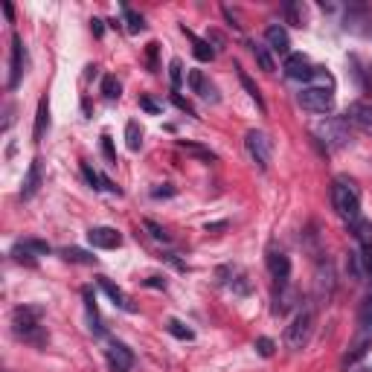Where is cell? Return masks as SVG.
<instances>
[{
  "label": "cell",
  "mask_w": 372,
  "mask_h": 372,
  "mask_svg": "<svg viewBox=\"0 0 372 372\" xmlns=\"http://www.w3.org/2000/svg\"><path fill=\"white\" fill-rule=\"evenodd\" d=\"M61 256L67 262H76V265H96V256H91L88 250H79V247H64Z\"/></svg>",
  "instance_id": "obj_30"
},
{
  "label": "cell",
  "mask_w": 372,
  "mask_h": 372,
  "mask_svg": "<svg viewBox=\"0 0 372 372\" xmlns=\"http://www.w3.org/2000/svg\"><path fill=\"white\" fill-rule=\"evenodd\" d=\"M265 44H268V50H274V53H279V56H288L291 38H288L285 26H279V24H271V26L265 29Z\"/></svg>",
  "instance_id": "obj_16"
},
{
  "label": "cell",
  "mask_w": 372,
  "mask_h": 372,
  "mask_svg": "<svg viewBox=\"0 0 372 372\" xmlns=\"http://www.w3.org/2000/svg\"><path fill=\"white\" fill-rule=\"evenodd\" d=\"M311 331H314V306H303L300 311H296V317L291 320V326L285 329L288 349H294V352L306 349L309 341H311Z\"/></svg>",
  "instance_id": "obj_3"
},
{
  "label": "cell",
  "mask_w": 372,
  "mask_h": 372,
  "mask_svg": "<svg viewBox=\"0 0 372 372\" xmlns=\"http://www.w3.org/2000/svg\"><path fill=\"white\" fill-rule=\"evenodd\" d=\"M190 88H192V93H198L201 99H207V102H218L215 88L207 82V76H204L201 70H190Z\"/></svg>",
  "instance_id": "obj_18"
},
{
  "label": "cell",
  "mask_w": 372,
  "mask_h": 372,
  "mask_svg": "<svg viewBox=\"0 0 372 372\" xmlns=\"http://www.w3.org/2000/svg\"><path fill=\"white\" fill-rule=\"evenodd\" d=\"M102 96L105 99H120V82H117V76H105L102 79Z\"/></svg>",
  "instance_id": "obj_37"
},
{
  "label": "cell",
  "mask_w": 372,
  "mask_h": 372,
  "mask_svg": "<svg viewBox=\"0 0 372 372\" xmlns=\"http://www.w3.org/2000/svg\"><path fill=\"white\" fill-rule=\"evenodd\" d=\"M363 85H366V91L372 93V67H366V70H363Z\"/></svg>",
  "instance_id": "obj_46"
},
{
  "label": "cell",
  "mask_w": 372,
  "mask_h": 372,
  "mask_svg": "<svg viewBox=\"0 0 372 372\" xmlns=\"http://www.w3.org/2000/svg\"><path fill=\"white\" fill-rule=\"evenodd\" d=\"M369 343H372V296H366L358 309V341H355L352 352L343 358V363H355L366 352Z\"/></svg>",
  "instance_id": "obj_5"
},
{
  "label": "cell",
  "mask_w": 372,
  "mask_h": 372,
  "mask_svg": "<svg viewBox=\"0 0 372 372\" xmlns=\"http://www.w3.org/2000/svg\"><path fill=\"white\" fill-rule=\"evenodd\" d=\"M12 329L24 343L47 346V329L41 326V309L38 306H21L12 311Z\"/></svg>",
  "instance_id": "obj_1"
},
{
  "label": "cell",
  "mask_w": 372,
  "mask_h": 372,
  "mask_svg": "<svg viewBox=\"0 0 372 372\" xmlns=\"http://www.w3.org/2000/svg\"><path fill=\"white\" fill-rule=\"evenodd\" d=\"M38 186H41V160L35 157V160L29 163V172H26V177H24V186H21V198H24V201H29L35 192H38Z\"/></svg>",
  "instance_id": "obj_17"
},
{
  "label": "cell",
  "mask_w": 372,
  "mask_h": 372,
  "mask_svg": "<svg viewBox=\"0 0 372 372\" xmlns=\"http://www.w3.org/2000/svg\"><path fill=\"white\" fill-rule=\"evenodd\" d=\"M169 79H172V91H177L183 85V61L180 58L169 61Z\"/></svg>",
  "instance_id": "obj_35"
},
{
  "label": "cell",
  "mask_w": 372,
  "mask_h": 372,
  "mask_svg": "<svg viewBox=\"0 0 372 372\" xmlns=\"http://www.w3.org/2000/svg\"><path fill=\"white\" fill-rule=\"evenodd\" d=\"M349 230H352L358 247H372V221L358 218V221H352V224H349Z\"/></svg>",
  "instance_id": "obj_22"
},
{
  "label": "cell",
  "mask_w": 372,
  "mask_h": 372,
  "mask_svg": "<svg viewBox=\"0 0 372 372\" xmlns=\"http://www.w3.org/2000/svg\"><path fill=\"white\" fill-rule=\"evenodd\" d=\"M143 224H145V230H148V233H152V239H155V242H169V239H172V236L166 233V227H160L157 221H152V218H145Z\"/></svg>",
  "instance_id": "obj_38"
},
{
  "label": "cell",
  "mask_w": 372,
  "mask_h": 372,
  "mask_svg": "<svg viewBox=\"0 0 372 372\" xmlns=\"http://www.w3.org/2000/svg\"><path fill=\"white\" fill-rule=\"evenodd\" d=\"M47 131H50V102H47V96H41V102H38V114H35L32 140H35V143H41Z\"/></svg>",
  "instance_id": "obj_19"
},
{
  "label": "cell",
  "mask_w": 372,
  "mask_h": 372,
  "mask_svg": "<svg viewBox=\"0 0 372 372\" xmlns=\"http://www.w3.org/2000/svg\"><path fill=\"white\" fill-rule=\"evenodd\" d=\"M93 35H102V21H93Z\"/></svg>",
  "instance_id": "obj_49"
},
{
  "label": "cell",
  "mask_w": 372,
  "mask_h": 372,
  "mask_svg": "<svg viewBox=\"0 0 372 372\" xmlns=\"http://www.w3.org/2000/svg\"><path fill=\"white\" fill-rule=\"evenodd\" d=\"M180 152H186V155H192L195 160H201V163H215L218 157H215V152H210L207 145H198V143H180Z\"/></svg>",
  "instance_id": "obj_27"
},
{
  "label": "cell",
  "mask_w": 372,
  "mask_h": 372,
  "mask_svg": "<svg viewBox=\"0 0 372 372\" xmlns=\"http://www.w3.org/2000/svg\"><path fill=\"white\" fill-rule=\"evenodd\" d=\"M50 253V244L41 242V239H24L12 247V256L18 262H26V265H35V256H47Z\"/></svg>",
  "instance_id": "obj_10"
},
{
  "label": "cell",
  "mask_w": 372,
  "mask_h": 372,
  "mask_svg": "<svg viewBox=\"0 0 372 372\" xmlns=\"http://www.w3.org/2000/svg\"><path fill=\"white\" fill-rule=\"evenodd\" d=\"M172 102H175V105H177L180 110H186V114H190V117H195V108H192L190 102H186L183 96H177V93H172Z\"/></svg>",
  "instance_id": "obj_43"
},
{
  "label": "cell",
  "mask_w": 372,
  "mask_h": 372,
  "mask_svg": "<svg viewBox=\"0 0 372 372\" xmlns=\"http://www.w3.org/2000/svg\"><path fill=\"white\" fill-rule=\"evenodd\" d=\"M268 271L277 282V288H285L288 285V277H291V262H288V256L282 250H268Z\"/></svg>",
  "instance_id": "obj_13"
},
{
  "label": "cell",
  "mask_w": 372,
  "mask_h": 372,
  "mask_svg": "<svg viewBox=\"0 0 372 372\" xmlns=\"http://www.w3.org/2000/svg\"><path fill=\"white\" fill-rule=\"evenodd\" d=\"M317 137L323 140V145L329 148V152H341V148L349 145V123L346 117H329L317 125Z\"/></svg>",
  "instance_id": "obj_4"
},
{
  "label": "cell",
  "mask_w": 372,
  "mask_h": 372,
  "mask_svg": "<svg viewBox=\"0 0 372 372\" xmlns=\"http://www.w3.org/2000/svg\"><path fill=\"white\" fill-rule=\"evenodd\" d=\"M26 73V47L21 35H12V61H9V91H15Z\"/></svg>",
  "instance_id": "obj_9"
},
{
  "label": "cell",
  "mask_w": 372,
  "mask_h": 372,
  "mask_svg": "<svg viewBox=\"0 0 372 372\" xmlns=\"http://www.w3.org/2000/svg\"><path fill=\"white\" fill-rule=\"evenodd\" d=\"M256 349H259V355H262V358H268V355H274V341L271 338H259Z\"/></svg>",
  "instance_id": "obj_41"
},
{
  "label": "cell",
  "mask_w": 372,
  "mask_h": 372,
  "mask_svg": "<svg viewBox=\"0 0 372 372\" xmlns=\"http://www.w3.org/2000/svg\"><path fill=\"white\" fill-rule=\"evenodd\" d=\"M334 288H338V277H334V265L331 259H320L317 271H314V296L320 303H329Z\"/></svg>",
  "instance_id": "obj_7"
},
{
  "label": "cell",
  "mask_w": 372,
  "mask_h": 372,
  "mask_svg": "<svg viewBox=\"0 0 372 372\" xmlns=\"http://www.w3.org/2000/svg\"><path fill=\"white\" fill-rule=\"evenodd\" d=\"M140 105L148 110V114H157V110H160V105H157V102H152L148 96H143V99H140Z\"/></svg>",
  "instance_id": "obj_45"
},
{
  "label": "cell",
  "mask_w": 372,
  "mask_h": 372,
  "mask_svg": "<svg viewBox=\"0 0 372 372\" xmlns=\"http://www.w3.org/2000/svg\"><path fill=\"white\" fill-rule=\"evenodd\" d=\"M82 175H85V180H88L91 186H93V190H108V192H120V190H117L114 183H110L108 177H102V175H99L96 169H91L88 163H82Z\"/></svg>",
  "instance_id": "obj_26"
},
{
  "label": "cell",
  "mask_w": 372,
  "mask_h": 372,
  "mask_svg": "<svg viewBox=\"0 0 372 372\" xmlns=\"http://www.w3.org/2000/svg\"><path fill=\"white\" fill-rule=\"evenodd\" d=\"M296 303V291L291 285L285 288H277V296H274V314H288Z\"/></svg>",
  "instance_id": "obj_20"
},
{
  "label": "cell",
  "mask_w": 372,
  "mask_h": 372,
  "mask_svg": "<svg viewBox=\"0 0 372 372\" xmlns=\"http://www.w3.org/2000/svg\"><path fill=\"white\" fill-rule=\"evenodd\" d=\"M285 15H288V21H291L294 26H303V24H306V15H303V6H300V4H288V6H285Z\"/></svg>",
  "instance_id": "obj_39"
},
{
  "label": "cell",
  "mask_w": 372,
  "mask_h": 372,
  "mask_svg": "<svg viewBox=\"0 0 372 372\" xmlns=\"http://www.w3.org/2000/svg\"><path fill=\"white\" fill-rule=\"evenodd\" d=\"M358 372H372V366H363V369H358Z\"/></svg>",
  "instance_id": "obj_50"
},
{
  "label": "cell",
  "mask_w": 372,
  "mask_h": 372,
  "mask_svg": "<svg viewBox=\"0 0 372 372\" xmlns=\"http://www.w3.org/2000/svg\"><path fill=\"white\" fill-rule=\"evenodd\" d=\"M346 271L352 274V279H355V282H361V277H363V262H361V253H358V250H352V253H349Z\"/></svg>",
  "instance_id": "obj_36"
},
{
  "label": "cell",
  "mask_w": 372,
  "mask_h": 372,
  "mask_svg": "<svg viewBox=\"0 0 372 372\" xmlns=\"http://www.w3.org/2000/svg\"><path fill=\"white\" fill-rule=\"evenodd\" d=\"M300 105L306 108V110H311V114H329V110L334 108V93L331 91H323V88H306V91H300Z\"/></svg>",
  "instance_id": "obj_8"
},
{
  "label": "cell",
  "mask_w": 372,
  "mask_h": 372,
  "mask_svg": "<svg viewBox=\"0 0 372 372\" xmlns=\"http://www.w3.org/2000/svg\"><path fill=\"white\" fill-rule=\"evenodd\" d=\"M85 311H88L91 331L99 338V334H102V317H99V309H96V303H93V294H91V288H85Z\"/></svg>",
  "instance_id": "obj_25"
},
{
  "label": "cell",
  "mask_w": 372,
  "mask_h": 372,
  "mask_svg": "<svg viewBox=\"0 0 372 372\" xmlns=\"http://www.w3.org/2000/svg\"><path fill=\"white\" fill-rule=\"evenodd\" d=\"M250 53H253L256 64L262 67L265 73H274V70H277V61H274V56H271L268 44H250Z\"/></svg>",
  "instance_id": "obj_24"
},
{
  "label": "cell",
  "mask_w": 372,
  "mask_h": 372,
  "mask_svg": "<svg viewBox=\"0 0 372 372\" xmlns=\"http://www.w3.org/2000/svg\"><path fill=\"white\" fill-rule=\"evenodd\" d=\"M99 288L110 296V303H114V306H120V309H131V306L125 303V294H123V288H117V285L110 282L108 277H99Z\"/></svg>",
  "instance_id": "obj_28"
},
{
  "label": "cell",
  "mask_w": 372,
  "mask_h": 372,
  "mask_svg": "<svg viewBox=\"0 0 372 372\" xmlns=\"http://www.w3.org/2000/svg\"><path fill=\"white\" fill-rule=\"evenodd\" d=\"M361 253V262H363V271L372 277V247H358Z\"/></svg>",
  "instance_id": "obj_42"
},
{
  "label": "cell",
  "mask_w": 372,
  "mask_h": 372,
  "mask_svg": "<svg viewBox=\"0 0 372 372\" xmlns=\"http://www.w3.org/2000/svg\"><path fill=\"white\" fill-rule=\"evenodd\" d=\"M183 32H186V38L192 41V53H195V58H198V61H212V58H215V50L210 47V41L198 38V35H195L192 29H186V26H183Z\"/></svg>",
  "instance_id": "obj_21"
},
{
  "label": "cell",
  "mask_w": 372,
  "mask_h": 372,
  "mask_svg": "<svg viewBox=\"0 0 372 372\" xmlns=\"http://www.w3.org/2000/svg\"><path fill=\"white\" fill-rule=\"evenodd\" d=\"M311 73H314V67H311V61H309L303 53H288V58H285V76H288V79H294V82H309Z\"/></svg>",
  "instance_id": "obj_11"
},
{
  "label": "cell",
  "mask_w": 372,
  "mask_h": 372,
  "mask_svg": "<svg viewBox=\"0 0 372 372\" xmlns=\"http://www.w3.org/2000/svg\"><path fill=\"white\" fill-rule=\"evenodd\" d=\"M236 70H239V82H242V88H244V91H247V96H250V99L256 102V108H259V110H262V114H265V110H268V105H265V99H262V93H259V88H256V82H253V79L247 76V73H244L242 67H236Z\"/></svg>",
  "instance_id": "obj_23"
},
{
  "label": "cell",
  "mask_w": 372,
  "mask_h": 372,
  "mask_svg": "<svg viewBox=\"0 0 372 372\" xmlns=\"http://www.w3.org/2000/svg\"><path fill=\"white\" fill-rule=\"evenodd\" d=\"M157 47L160 44H148V67L157 70Z\"/></svg>",
  "instance_id": "obj_44"
},
{
  "label": "cell",
  "mask_w": 372,
  "mask_h": 372,
  "mask_svg": "<svg viewBox=\"0 0 372 372\" xmlns=\"http://www.w3.org/2000/svg\"><path fill=\"white\" fill-rule=\"evenodd\" d=\"M4 15H6V21H9V24L15 21V9H12L9 4H4Z\"/></svg>",
  "instance_id": "obj_48"
},
{
  "label": "cell",
  "mask_w": 372,
  "mask_h": 372,
  "mask_svg": "<svg viewBox=\"0 0 372 372\" xmlns=\"http://www.w3.org/2000/svg\"><path fill=\"white\" fill-rule=\"evenodd\" d=\"M311 88H323V91H331L334 88V76L329 70H323V67H314V73H311Z\"/></svg>",
  "instance_id": "obj_32"
},
{
  "label": "cell",
  "mask_w": 372,
  "mask_h": 372,
  "mask_svg": "<svg viewBox=\"0 0 372 372\" xmlns=\"http://www.w3.org/2000/svg\"><path fill=\"white\" fill-rule=\"evenodd\" d=\"M102 152H105V157H108V163H110V166L117 163V152H114V140H110L108 134H102Z\"/></svg>",
  "instance_id": "obj_40"
},
{
  "label": "cell",
  "mask_w": 372,
  "mask_h": 372,
  "mask_svg": "<svg viewBox=\"0 0 372 372\" xmlns=\"http://www.w3.org/2000/svg\"><path fill=\"white\" fill-rule=\"evenodd\" d=\"M166 329H169V334H175L177 341H192V338H195V331H192L190 326H186V323L175 320V317H172V320L166 323Z\"/></svg>",
  "instance_id": "obj_33"
},
{
  "label": "cell",
  "mask_w": 372,
  "mask_h": 372,
  "mask_svg": "<svg viewBox=\"0 0 372 372\" xmlns=\"http://www.w3.org/2000/svg\"><path fill=\"white\" fill-rule=\"evenodd\" d=\"M152 195H155V198H160V195H166V198H169V195H175V190H172V186H166V190H155Z\"/></svg>",
  "instance_id": "obj_47"
},
{
  "label": "cell",
  "mask_w": 372,
  "mask_h": 372,
  "mask_svg": "<svg viewBox=\"0 0 372 372\" xmlns=\"http://www.w3.org/2000/svg\"><path fill=\"white\" fill-rule=\"evenodd\" d=\"M123 18H125V24H128V32H143V29H145L143 15H140V12H134L131 6H123Z\"/></svg>",
  "instance_id": "obj_34"
},
{
  "label": "cell",
  "mask_w": 372,
  "mask_h": 372,
  "mask_svg": "<svg viewBox=\"0 0 372 372\" xmlns=\"http://www.w3.org/2000/svg\"><path fill=\"white\" fill-rule=\"evenodd\" d=\"M361 24H369V12H366L363 6H352V9L346 12V29H352V32H363Z\"/></svg>",
  "instance_id": "obj_29"
},
{
  "label": "cell",
  "mask_w": 372,
  "mask_h": 372,
  "mask_svg": "<svg viewBox=\"0 0 372 372\" xmlns=\"http://www.w3.org/2000/svg\"><path fill=\"white\" fill-rule=\"evenodd\" d=\"M105 358H108V363H110L114 372H128L134 366V352L125 343H117V341L105 349Z\"/></svg>",
  "instance_id": "obj_14"
},
{
  "label": "cell",
  "mask_w": 372,
  "mask_h": 372,
  "mask_svg": "<svg viewBox=\"0 0 372 372\" xmlns=\"http://www.w3.org/2000/svg\"><path fill=\"white\" fill-rule=\"evenodd\" d=\"M88 242L99 250H114L123 244V236L114 230V227H91L88 230Z\"/></svg>",
  "instance_id": "obj_15"
},
{
  "label": "cell",
  "mask_w": 372,
  "mask_h": 372,
  "mask_svg": "<svg viewBox=\"0 0 372 372\" xmlns=\"http://www.w3.org/2000/svg\"><path fill=\"white\" fill-rule=\"evenodd\" d=\"M346 123L363 134H372V102H352L346 110Z\"/></svg>",
  "instance_id": "obj_12"
},
{
  "label": "cell",
  "mask_w": 372,
  "mask_h": 372,
  "mask_svg": "<svg viewBox=\"0 0 372 372\" xmlns=\"http://www.w3.org/2000/svg\"><path fill=\"white\" fill-rule=\"evenodd\" d=\"M125 143H128L131 152H140V145H143V128H140L137 120H131V123L125 125Z\"/></svg>",
  "instance_id": "obj_31"
},
{
  "label": "cell",
  "mask_w": 372,
  "mask_h": 372,
  "mask_svg": "<svg viewBox=\"0 0 372 372\" xmlns=\"http://www.w3.org/2000/svg\"><path fill=\"white\" fill-rule=\"evenodd\" d=\"M244 148H247V155L253 157V163L259 169H268L271 160H274V140L265 134V131H259V128H250L244 134Z\"/></svg>",
  "instance_id": "obj_6"
},
{
  "label": "cell",
  "mask_w": 372,
  "mask_h": 372,
  "mask_svg": "<svg viewBox=\"0 0 372 372\" xmlns=\"http://www.w3.org/2000/svg\"><path fill=\"white\" fill-rule=\"evenodd\" d=\"M331 207L346 221V224H352V221L361 218V192L346 175L334 177V183H331Z\"/></svg>",
  "instance_id": "obj_2"
}]
</instances>
